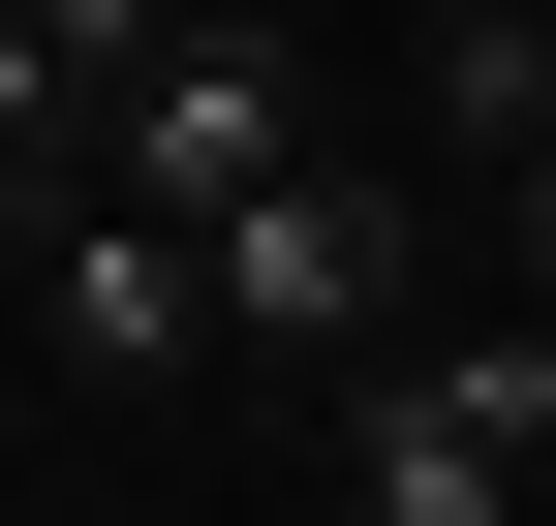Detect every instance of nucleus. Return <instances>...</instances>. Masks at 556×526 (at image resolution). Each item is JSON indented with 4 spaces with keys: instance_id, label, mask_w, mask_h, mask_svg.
I'll use <instances>...</instances> for the list:
<instances>
[{
    "instance_id": "7ed1b4c3",
    "label": "nucleus",
    "mask_w": 556,
    "mask_h": 526,
    "mask_svg": "<svg viewBox=\"0 0 556 526\" xmlns=\"http://www.w3.org/2000/svg\"><path fill=\"white\" fill-rule=\"evenodd\" d=\"M278 155H309V62H278V32H155V62H124V217L217 248Z\"/></svg>"
},
{
    "instance_id": "f03ea898",
    "label": "nucleus",
    "mask_w": 556,
    "mask_h": 526,
    "mask_svg": "<svg viewBox=\"0 0 556 526\" xmlns=\"http://www.w3.org/2000/svg\"><path fill=\"white\" fill-rule=\"evenodd\" d=\"M186 279H217V341H309V372H371V310H402V186H340V155H278L217 248H186Z\"/></svg>"
},
{
    "instance_id": "f257e3e1",
    "label": "nucleus",
    "mask_w": 556,
    "mask_h": 526,
    "mask_svg": "<svg viewBox=\"0 0 556 526\" xmlns=\"http://www.w3.org/2000/svg\"><path fill=\"white\" fill-rule=\"evenodd\" d=\"M526 465H556V310L340 372V526H526Z\"/></svg>"
},
{
    "instance_id": "0eeeda50",
    "label": "nucleus",
    "mask_w": 556,
    "mask_h": 526,
    "mask_svg": "<svg viewBox=\"0 0 556 526\" xmlns=\"http://www.w3.org/2000/svg\"><path fill=\"white\" fill-rule=\"evenodd\" d=\"M31 155H62V62H31V32H0V186H31Z\"/></svg>"
},
{
    "instance_id": "39448f33",
    "label": "nucleus",
    "mask_w": 556,
    "mask_h": 526,
    "mask_svg": "<svg viewBox=\"0 0 556 526\" xmlns=\"http://www.w3.org/2000/svg\"><path fill=\"white\" fill-rule=\"evenodd\" d=\"M433 124H464V155H495V186L556 155V32H526V0H433Z\"/></svg>"
},
{
    "instance_id": "6e6552de",
    "label": "nucleus",
    "mask_w": 556,
    "mask_h": 526,
    "mask_svg": "<svg viewBox=\"0 0 556 526\" xmlns=\"http://www.w3.org/2000/svg\"><path fill=\"white\" fill-rule=\"evenodd\" d=\"M495 279H526V310H556V155H526V186H495Z\"/></svg>"
},
{
    "instance_id": "20e7f679",
    "label": "nucleus",
    "mask_w": 556,
    "mask_h": 526,
    "mask_svg": "<svg viewBox=\"0 0 556 526\" xmlns=\"http://www.w3.org/2000/svg\"><path fill=\"white\" fill-rule=\"evenodd\" d=\"M31 341L93 372V403H155V372L217 341V279H186V217H124V186H62V217H31Z\"/></svg>"
},
{
    "instance_id": "423d86ee",
    "label": "nucleus",
    "mask_w": 556,
    "mask_h": 526,
    "mask_svg": "<svg viewBox=\"0 0 556 526\" xmlns=\"http://www.w3.org/2000/svg\"><path fill=\"white\" fill-rule=\"evenodd\" d=\"M0 32H31L62 93H124V62H155V0H0Z\"/></svg>"
}]
</instances>
